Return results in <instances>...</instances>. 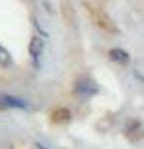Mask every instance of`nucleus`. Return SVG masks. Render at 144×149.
Listing matches in <instances>:
<instances>
[{"label":"nucleus","instance_id":"nucleus-6","mask_svg":"<svg viewBox=\"0 0 144 149\" xmlns=\"http://www.w3.org/2000/svg\"><path fill=\"white\" fill-rule=\"evenodd\" d=\"M51 117H53V121H67L69 119V109H63V107L61 109H56Z\"/></svg>","mask_w":144,"mask_h":149},{"label":"nucleus","instance_id":"nucleus-7","mask_svg":"<svg viewBox=\"0 0 144 149\" xmlns=\"http://www.w3.org/2000/svg\"><path fill=\"white\" fill-rule=\"evenodd\" d=\"M34 26H36V28H38V32H40V34H42V36H47V34H45V30H44V28H42V24L38 22V20H36V18H34Z\"/></svg>","mask_w":144,"mask_h":149},{"label":"nucleus","instance_id":"nucleus-4","mask_svg":"<svg viewBox=\"0 0 144 149\" xmlns=\"http://www.w3.org/2000/svg\"><path fill=\"white\" fill-rule=\"evenodd\" d=\"M109 60L115 62V64L124 66V64L130 62V54H128L126 50H122V48H111V50H109Z\"/></svg>","mask_w":144,"mask_h":149},{"label":"nucleus","instance_id":"nucleus-9","mask_svg":"<svg viewBox=\"0 0 144 149\" xmlns=\"http://www.w3.org/2000/svg\"><path fill=\"white\" fill-rule=\"evenodd\" d=\"M136 78H138V80H140V81H144V76H140L138 72H136Z\"/></svg>","mask_w":144,"mask_h":149},{"label":"nucleus","instance_id":"nucleus-5","mask_svg":"<svg viewBox=\"0 0 144 149\" xmlns=\"http://www.w3.org/2000/svg\"><path fill=\"white\" fill-rule=\"evenodd\" d=\"M0 66H4V68L12 66V56L4 46H0Z\"/></svg>","mask_w":144,"mask_h":149},{"label":"nucleus","instance_id":"nucleus-3","mask_svg":"<svg viewBox=\"0 0 144 149\" xmlns=\"http://www.w3.org/2000/svg\"><path fill=\"white\" fill-rule=\"evenodd\" d=\"M0 107H4V109H28L30 105L22 97H16L10 93H0Z\"/></svg>","mask_w":144,"mask_h":149},{"label":"nucleus","instance_id":"nucleus-8","mask_svg":"<svg viewBox=\"0 0 144 149\" xmlns=\"http://www.w3.org/2000/svg\"><path fill=\"white\" fill-rule=\"evenodd\" d=\"M36 149H47L45 145H42V143H36Z\"/></svg>","mask_w":144,"mask_h":149},{"label":"nucleus","instance_id":"nucleus-2","mask_svg":"<svg viewBox=\"0 0 144 149\" xmlns=\"http://www.w3.org/2000/svg\"><path fill=\"white\" fill-rule=\"evenodd\" d=\"M44 50H45V44H44V38L38 34L32 36L30 40V46H28V52H30V60H32L34 68L40 70L42 68V56H44Z\"/></svg>","mask_w":144,"mask_h":149},{"label":"nucleus","instance_id":"nucleus-1","mask_svg":"<svg viewBox=\"0 0 144 149\" xmlns=\"http://www.w3.org/2000/svg\"><path fill=\"white\" fill-rule=\"evenodd\" d=\"M73 92L77 93V95H81V97H93V95L99 93V84L93 78H89V76H83V78H79L75 81Z\"/></svg>","mask_w":144,"mask_h":149}]
</instances>
